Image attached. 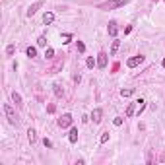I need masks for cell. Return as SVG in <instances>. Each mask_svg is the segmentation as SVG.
<instances>
[{
    "label": "cell",
    "mask_w": 165,
    "mask_h": 165,
    "mask_svg": "<svg viewBox=\"0 0 165 165\" xmlns=\"http://www.w3.org/2000/svg\"><path fill=\"white\" fill-rule=\"evenodd\" d=\"M4 113H6V118H8V123H10V124H16V126H18V124H19V117L16 115L14 107H12L10 103H6V105H4Z\"/></svg>",
    "instance_id": "cell-1"
},
{
    "label": "cell",
    "mask_w": 165,
    "mask_h": 165,
    "mask_svg": "<svg viewBox=\"0 0 165 165\" xmlns=\"http://www.w3.org/2000/svg\"><path fill=\"white\" fill-rule=\"evenodd\" d=\"M126 4H128V0H109V2L99 4V8L101 10H115V8H123Z\"/></svg>",
    "instance_id": "cell-2"
},
{
    "label": "cell",
    "mask_w": 165,
    "mask_h": 165,
    "mask_svg": "<svg viewBox=\"0 0 165 165\" xmlns=\"http://www.w3.org/2000/svg\"><path fill=\"white\" fill-rule=\"evenodd\" d=\"M72 124V115L70 113H64L60 118H58V126L60 128H68Z\"/></svg>",
    "instance_id": "cell-3"
},
{
    "label": "cell",
    "mask_w": 165,
    "mask_h": 165,
    "mask_svg": "<svg viewBox=\"0 0 165 165\" xmlns=\"http://www.w3.org/2000/svg\"><path fill=\"white\" fill-rule=\"evenodd\" d=\"M142 62H144V57H142V55H138V57L128 58V60H126V64H128V68H136L138 64H142Z\"/></svg>",
    "instance_id": "cell-4"
},
{
    "label": "cell",
    "mask_w": 165,
    "mask_h": 165,
    "mask_svg": "<svg viewBox=\"0 0 165 165\" xmlns=\"http://www.w3.org/2000/svg\"><path fill=\"white\" fill-rule=\"evenodd\" d=\"M97 66L103 70V68H107V52H99L97 55Z\"/></svg>",
    "instance_id": "cell-5"
},
{
    "label": "cell",
    "mask_w": 165,
    "mask_h": 165,
    "mask_svg": "<svg viewBox=\"0 0 165 165\" xmlns=\"http://www.w3.org/2000/svg\"><path fill=\"white\" fill-rule=\"evenodd\" d=\"M41 6H43V2H35V4H31V6H29V8H27V12H25V14H27V18H31V16H35V14H37V10L41 8Z\"/></svg>",
    "instance_id": "cell-6"
},
{
    "label": "cell",
    "mask_w": 165,
    "mask_h": 165,
    "mask_svg": "<svg viewBox=\"0 0 165 165\" xmlns=\"http://www.w3.org/2000/svg\"><path fill=\"white\" fill-rule=\"evenodd\" d=\"M101 117H103V111H101V109H93V113H91V121H93L95 124H99L101 123Z\"/></svg>",
    "instance_id": "cell-7"
},
{
    "label": "cell",
    "mask_w": 165,
    "mask_h": 165,
    "mask_svg": "<svg viewBox=\"0 0 165 165\" xmlns=\"http://www.w3.org/2000/svg\"><path fill=\"white\" fill-rule=\"evenodd\" d=\"M109 35L111 37H117V33H118V27H117V22H109V27H107Z\"/></svg>",
    "instance_id": "cell-8"
},
{
    "label": "cell",
    "mask_w": 165,
    "mask_h": 165,
    "mask_svg": "<svg viewBox=\"0 0 165 165\" xmlns=\"http://www.w3.org/2000/svg\"><path fill=\"white\" fill-rule=\"evenodd\" d=\"M52 19H55V14H52V12H45V14H43V24H52Z\"/></svg>",
    "instance_id": "cell-9"
},
{
    "label": "cell",
    "mask_w": 165,
    "mask_h": 165,
    "mask_svg": "<svg viewBox=\"0 0 165 165\" xmlns=\"http://www.w3.org/2000/svg\"><path fill=\"white\" fill-rule=\"evenodd\" d=\"M118 47H121V41H118V39H115V41H113V47H111V51H109V55H111V57H115V55H117V51H118Z\"/></svg>",
    "instance_id": "cell-10"
},
{
    "label": "cell",
    "mask_w": 165,
    "mask_h": 165,
    "mask_svg": "<svg viewBox=\"0 0 165 165\" xmlns=\"http://www.w3.org/2000/svg\"><path fill=\"white\" fill-rule=\"evenodd\" d=\"M27 138H29L31 144H35V142H37V132L33 130V128H29V130H27Z\"/></svg>",
    "instance_id": "cell-11"
},
{
    "label": "cell",
    "mask_w": 165,
    "mask_h": 165,
    "mask_svg": "<svg viewBox=\"0 0 165 165\" xmlns=\"http://www.w3.org/2000/svg\"><path fill=\"white\" fill-rule=\"evenodd\" d=\"M68 140H70L72 144H76V142H78V128H72V130H70V136H68Z\"/></svg>",
    "instance_id": "cell-12"
},
{
    "label": "cell",
    "mask_w": 165,
    "mask_h": 165,
    "mask_svg": "<svg viewBox=\"0 0 165 165\" xmlns=\"http://www.w3.org/2000/svg\"><path fill=\"white\" fill-rule=\"evenodd\" d=\"M25 55H27L29 58L37 57V49H35V47H27V49H25Z\"/></svg>",
    "instance_id": "cell-13"
},
{
    "label": "cell",
    "mask_w": 165,
    "mask_h": 165,
    "mask_svg": "<svg viewBox=\"0 0 165 165\" xmlns=\"http://www.w3.org/2000/svg\"><path fill=\"white\" fill-rule=\"evenodd\" d=\"M52 91H55V95H57V97H62V95H64V91H62V88H60L58 84L52 85Z\"/></svg>",
    "instance_id": "cell-14"
},
{
    "label": "cell",
    "mask_w": 165,
    "mask_h": 165,
    "mask_svg": "<svg viewBox=\"0 0 165 165\" xmlns=\"http://www.w3.org/2000/svg\"><path fill=\"white\" fill-rule=\"evenodd\" d=\"M12 99H14V103L18 105V107H22V105H24V103H22V95H19V93H16V91L12 93Z\"/></svg>",
    "instance_id": "cell-15"
},
{
    "label": "cell",
    "mask_w": 165,
    "mask_h": 165,
    "mask_svg": "<svg viewBox=\"0 0 165 165\" xmlns=\"http://www.w3.org/2000/svg\"><path fill=\"white\" fill-rule=\"evenodd\" d=\"M37 45H39V47H47V35H39Z\"/></svg>",
    "instance_id": "cell-16"
},
{
    "label": "cell",
    "mask_w": 165,
    "mask_h": 165,
    "mask_svg": "<svg viewBox=\"0 0 165 165\" xmlns=\"http://www.w3.org/2000/svg\"><path fill=\"white\" fill-rule=\"evenodd\" d=\"M60 41L64 43V45H66V43H70V41H72V35H70V33H62V35H60Z\"/></svg>",
    "instance_id": "cell-17"
},
{
    "label": "cell",
    "mask_w": 165,
    "mask_h": 165,
    "mask_svg": "<svg viewBox=\"0 0 165 165\" xmlns=\"http://www.w3.org/2000/svg\"><path fill=\"white\" fill-rule=\"evenodd\" d=\"M85 64H88V68H95V66H97V60H95L93 57H90L88 60H85Z\"/></svg>",
    "instance_id": "cell-18"
},
{
    "label": "cell",
    "mask_w": 165,
    "mask_h": 165,
    "mask_svg": "<svg viewBox=\"0 0 165 165\" xmlns=\"http://www.w3.org/2000/svg\"><path fill=\"white\" fill-rule=\"evenodd\" d=\"M132 93H134V90H132V88H126V90H121V95H123V97H130Z\"/></svg>",
    "instance_id": "cell-19"
},
{
    "label": "cell",
    "mask_w": 165,
    "mask_h": 165,
    "mask_svg": "<svg viewBox=\"0 0 165 165\" xmlns=\"http://www.w3.org/2000/svg\"><path fill=\"white\" fill-rule=\"evenodd\" d=\"M134 105H136V103H128V107H126V117H132V115H134Z\"/></svg>",
    "instance_id": "cell-20"
},
{
    "label": "cell",
    "mask_w": 165,
    "mask_h": 165,
    "mask_svg": "<svg viewBox=\"0 0 165 165\" xmlns=\"http://www.w3.org/2000/svg\"><path fill=\"white\" fill-rule=\"evenodd\" d=\"M52 57H55V49H51V47H49L47 51H45V58H49V60H51Z\"/></svg>",
    "instance_id": "cell-21"
},
{
    "label": "cell",
    "mask_w": 165,
    "mask_h": 165,
    "mask_svg": "<svg viewBox=\"0 0 165 165\" xmlns=\"http://www.w3.org/2000/svg\"><path fill=\"white\" fill-rule=\"evenodd\" d=\"M138 105H140V107H138V115H140L142 111L146 109V101H144V99H140V101H138Z\"/></svg>",
    "instance_id": "cell-22"
},
{
    "label": "cell",
    "mask_w": 165,
    "mask_h": 165,
    "mask_svg": "<svg viewBox=\"0 0 165 165\" xmlns=\"http://www.w3.org/2000/svg\"><path fill=\"white\" fill-rule=\"evenodd\" d=\"M14 51H16L14 45H8V47H6V55H8V57H12V55H14Z\"/></svg>",
    "instance_id": "cell-23"
},
{
    "label": "cell",
    "mask_w": 165,
    "mask_h": 165,
    "mask_svg": "<svg viewBox=\"0 0 165 165\" xmlns=\"http://www.w3.org/2000/svg\"><path fill=\"white\" fill-rule=\"evenodd\" d=\"M99 142H101V144L109 142V132H103V134H101V138H99Z\"/></svg>",
    "instance_id": "cell-24"
},
{
    "label": "cell",
    "mask_w": 165,
    "mask_h": 165,
    "mask_svg": "<svg viewBox=\"0 0 165 165\" xmlns=\"http://www.w3.org/2000/svg\"><path fill=\"white\" fill-rule=\"evenodd\" d=\"M113 124H115V126H121V124H123V117H115Z\"/></svg>",
    "instance_id": "cell-25"
},
{
    "label": "cell",
    "mask_w": 165,
    "mask_h": 165,
    "mask_svg": "<svg viewBox=\"0 0 165 165\" xmlns=\"http://www.w3.org/2000/svg\"><path fill=\"white\" fill-rule=\"evenodd\" d=\"M43 144H45V148H52V142L49 140V138H45V140H43Z\"/></svg>",
    "instance_id": "cell-26"
},
{
    "label": "cell",
    "mask_w": 165,
    "mask_h": 165,
    "mask_svg": "<svg viewBox=\"0 0 165 165\" xmlns=\"http://www.w3.org/2000/svg\"><path fill=\"white\" fill-rule=\"evenodd\" d=\"M78 51H80V52H84V51H85V45H84L82 41H78Z\"/></svg>",
    "instance_id": "cell-27"
},
{
    "label": "cell",
    "mask_w": 165,
    "mask_h": 165,
    "mask_svg": "<svg viewBox=\"0 0 165 165\" xmlns=\"http://www.w3.org/2000/svg\"><path fill=\"white\" fill-rule=\"evenodd\" d=\"M47 111H49V113H55V111H57V107H55V105H49V107H47Z\"/></svg>",
    "instance_id": "cell-28"
},
{
    "label": "cell",
    "mask_w": 165,
    "mask_h": 165,
    "mask_svg": "<svg viewBox=\"0 0 165 165\" xmlns=\"http://www.w3.org/2000/svg\"><path fill=\"white\" fill-rule=\"evenodd\" d=\"M161 66H165V58H163V60H161Z\"/></svg>",
    "instance_id": "cell-29"
}]
</instances>
